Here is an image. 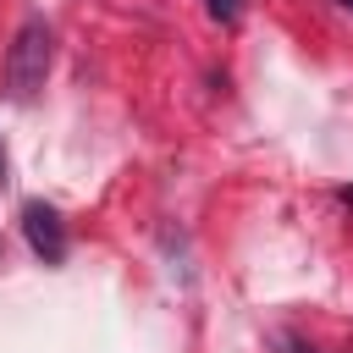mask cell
Listing matches in <instances>:
<instances>
[{
	"mask_svg": "<svg viewBox=\"0 0 353 353\" xmlns=\"http://www.w3.org/2000/svg\"><path fill=\"white\" fill-rule=\"evenodd\" d=\"M50 66H55V28H50L44 17H28V22L11 33V50H6V94H11L17 105H28V99L44 88Z\"/></svg>",
	"mask_w": 353,
	"mask_h": 353,
	"instance_id": "obj_1",
	"label": "cell"
},
{
	"mask_svg": "<svg viewBox=\"0 0 353 353\" xmlns=\"http://www.w3.org/2000/svg\"><path fill=\"white\" fill-rule=\"evenodd\" d=\"M22 237H28V248L44 259V265H61L66 259V221H61V210L55 204H22Z\"/></svg>",
	"mask_w": 353,
	"mask_h": 353,
	"instance_id": "obj_2",
	"label": "cell"
},
{
	"mask_svg": "<svg viewBox=\"0 0 353 353\" xmlns=\"http://www.w3.org/2000/svg\"><path fill=\"white\" fill-rule=\"evenodd\" d=\"M204 11H210L215 22H237V17H243V0H204Z\"/></svg>",
	"mask_w": 353,
	"mask_h": 353,
	"instance_id": "obj_3",
	"label": "cell"
},
{
	"mask_svg": "<svg viewBox=\"0 0 353 353\" xmlns=\"http://www.w3.org/2000/svg\"><path fill=\"white\" fill-rule=\"evenodd\" d=\"M281 353H320V347H309V342H298V336H287V342H281Z\"/></svg>",
	"mask_w": 353,
	"mask_h": 353,
	"instance_id": "obj_4",
	"label": "cell"
},
{
	"mask_svg": "<svg viewBox=\"0 0 353 353\" xmlns=\"http://www.w3.org/2000/svg\"><path fill=\"white\" fill-rule=\"evenodd\" d=\"M11 182V165H6V149H0V188Z\"/></svg>",
	"mask_w": 353,
	"mask_h": 353,
	"instance_id": "obj_5",
	"label": "cell"
},
{
	"mask_svg": "<svg viewBox=\"0 0 353 353\" xmlns=\"http://www.w3.org/2000/svg\"><path fill=\"white\" fill-rule=\"evenodd\" d=\"M336 6H342V11H353V0H336Z\"/></svg>",
	"mask_w": 353,
	"mask_h": 353,
	"instance_id": "obj_6",
	"label": "cell"
}]
</instances>
